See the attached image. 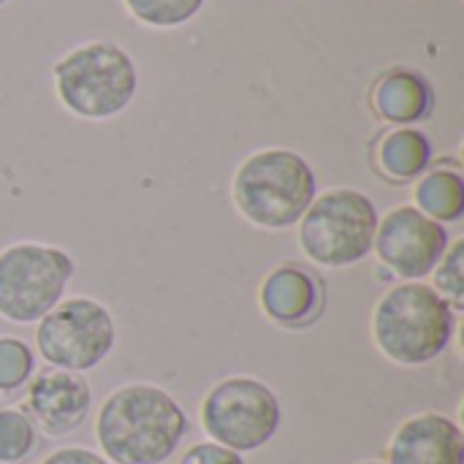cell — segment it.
Here are the masks:
<instances>
[{
  "label": "cell",
  "mask_w": 464,
  "mask_h": 464,
  "mask_svg": "<svg viewBox=\"0 0 464 464\" xmlns=\"http://www.w3.org/2000/svg\"><path fill=\"white\" fill-rule=\"evenodd\" d=\"M76 275L73 258L54 245L14 242L0 250V318L8 324H38L65 299Z\"/></svg>",
  "instance_id": "8992f818"
},
{
  "label": "cell",
  "mask_w": 464,
  "mask_h": 464,
  "mask_svg": "<svg viewBox=\"0 0 464 464\" xmlns=\"http://www.w3.org/2000/svg\"><path fill=\"white\" fill-rule=\"evenodd\" d=\"M128 14L155 30H174L188 24L204 8V0H122Z\"/></svg>",
  "instance_id": "ac0fdd59"
},
{
  "label": "cell",
  "mask_w": 464,
  "mask_h": 464,
  "mask_svg": "<svg viewBox=\"0 0 464 464\" xmlns=\"http://www.w3.org/2000/svg\"><path fill=\"white\" fill-rule=\"evenodd\" d=\"M190 430L185 408L155 383H125L98 408L95 440L111 464H163Z\"/></svg>",
  "instance_id": "6da1fadb"
},
{
  "label": "cell",
  "mask_w": 464,
  "mask_h": 464,
  "mask_svg": "<svg viewBox=\"0 0 464 464\" xmlns=\"http://www.w3.org/2000/svg\"><path fill=\"white\" fill-rule=\"evenodd\" d=\"M38 432L65 438L76 432L92 411V389L84 375L68 370H38L24 389L22 408Z\"/></svg>",
  "instance_id": "30bf717a"
},
{
  "label": "cell",
  "mask_w": 464,
  "mask_h": 464,
  "mask_svg": "<svg viewBox=\"0 0 464 464\" xmlns=\"http://www.w3.org/2000/svg\"><path fill=\"white\" fill-rule=\"evenodd\" d=\"M356 464H386V462H381V459H364V462H356Z\"/></svg>",
  "instance_id": "7402d4cb"
},
{
  "label": "cell",
  "mask_w": 464,
  "mask_h": 464,
  "mask_svg": "<svg viewBox=\"0 0 464 464\" xmlns=\"http://www.w3.org/2000/svg\"><path fill=\"white\" fill-rule=\"evenodd\" d=\"M413 207L440 226L459 223L464 218V177L459 169H427L413 188Z\"/></svg>",
  "instance_id": "9a60e30c"
},
{
  "label": "cell",
  "mask_w": 464,
  "mask_h": 464,
  "mask_svg": "<svg viewBox=\"0 0 464 464\" xmlns=\"http://www.w3.org/2000/svg\"><path fill=\"white\" fill-rule=\"evenodd\" d=\"M451 245V234L413 204H400L378 218L372 250L378 261L397 277L413 283L432 275Z\"/></svg>",
  "instance_id": "9c48e42d"
},
{
  "label": "cell",
  "mask_w": 464,
  "mask_h": 464,
  "mask_svg": "<svg viewBox=\"0 0 464 464\" xmlns=\"http://www.w3.org/2000/svg\"><path fill=\"white\" fill-rule=\"evenodd\" d=\"M5 3H8V0H0V8H3V5H5Z\"/></svg>",
  "instance_id": "603a6c76"
},
{
  "label": "cell",
  "mask_w": 464,
  "mask_h": 464,
  "mask_svg": "<svg viewBox=\"0 0 464 464\" xmlns=\"http://www.w3.org/2000/svg\"><path fill=\"white\" fill-rule=\"evenodd\" d=\"M179 464H247V462H245V457H242V454H237V451H231V449L218 446V443H212V440H204V443L190 446V449L182 454Z\"/></svg>",
  "instance_id": "ffe728a7"
},
{
  "label": "cell",
  "mask_w": 464,
  "mask_h": 464,
  "mask_svg": "<svg viewBox=\"0 0 464 464\" xmlns=\"http://www.w3.org/2000/svg\"><path fill=\"white\" fill-rule=\"evenodd\" d=\"M38 449V430L22 408H0V464H22Z\"/></svg>",
  "instance_id": "e0dca14e"
},
{
  "label": "cell",
  "mask_w": 464,
  "mask_h": 464,
  "mask_svg": "<svg viewBox=\"0 0 464 464\" xmlns=\"http://www.w3.org/2000/svg\"><path fill=\"white\" fill-rule=\"evenodd\" d=\"M375 163L389 182H416L432 163V141L419 128H392L378 141Z\"/></svg>",
  "instance_id": "5bb4252c"
},
{
  "label": "cell",
  "mask_w": 464,
  "mask_h": 464,
  "mask_svg": "<svg viewBox=\"0 0 464 464\" xmlns=\"http://www.w3.org/2000/svg\"><path fill=\"white\" fill-rule=\"evenodd\" d=\"M258 307L280 329H310L326 310V283L307 264H280L261 280Z\"/></svg>",
  "instance_id": "8fae6325"
},
{
  "label": "cell",
  "mask_w": 464,
  "mask_h": 464,
  "mask_svg": "<svg viewBox=\"0 0 464 464\" xmlns=\"http://www.w3.org/2000/svg\"><path fill=\"white\" fill-rule=\"evenodd\" d=\"M41 464H111L109 459H103L98 451L84 449V446H65L52 451L49 457H44Z\"/></svg>",
  "instance_id": "44dd1931"
},
{
  "label": "cell",
  "mask_w": 464,
  "mask_h": 464,
  "mask_svg": "<svg viewBox=\"0 0 464 464\" xmlns=\"http://www.w3.org/2000/svg\"><path fill=\"white\" fill-rule=\"evenodd\" d=\"M457 321L459 315L432 285L400 283L372 310V343L397 367H427L449 351Z\"/></svg>",
  "instance_id": "7a4b0ae2"
},
{
  "label": "cell",
  "mask_w": 464,
  "mask_h": 464,
  "mask_svg": "<svg viewBox=\"0 0 464 464\" xmlns=\"http://www.w3.org/2000/svg\"><path fill=\"white\" fill-rule=\"evenodd\" d=\"M283 408L275 389L250 375L218 381L201 400V427L212 443L237 454L269 446L280 430Z\"/></svg>",
  "instance_id": "52a82bcc"
},
{
  "label": "cell",
  "mask_w": 464,
  "mask_h": 464,
  "mask_svg": "<svg viewBox=\"0 0 464 464\" xmlns=\"http://www.w3.org/2000/svg\"><path fill=\"white\" fill-rule=\"evenodd\" d=\"M378 218V207L367 193L356 188H332L313 198L296 223V239L315 266L348 269L372 253Z\"/></svg>",
  "instance_id": "5b68a950"
},
{
  "label": "cell",
  "mask_w": 464,
  "mask_h": 464,
  "mask_svg": "<svg viewBox=\"0 0 464 464\" xmlns=\"http://www.w3.org/2000/svg\"><path fill=\"white\" fill-rule=\"evenodd\" d=\"M370 103L383 122L394 128H413L432 114L435 90L421 71L397 65L378 76L370 92Z\"/></svg>",
  "instance_id": "4fadbf2b"
},
{
  "label": "cell",
  "mask_w": 464,
  "mask_h": 464,
  "mask_svg": "<svg viewBox=\"0 0 464 464\" xmlns=\"http://www.w3.org/2000/svg\"><path fill=\"white\" fill-rule=\"evenodd\" d=\"M35 372L38 362L33 348L19 337L0 334V408L24 394Z\"/></svg>",
  "instance_id": "2e32d148"
},
{
  "label": "cell",
  "mask_w": 464,
  "mask_h": 464,
  "mask_svg": "<svg viewBox=\"0 0 464 464\" xmlns=\"http://www.w3.org/2000/svg\"><path fill=\"white\" fill-rule=\"evenodd\" d=\"M117 345L111 310L90 296H68L54 304L35 326L38 356L68 372H90L109 359Z\"/></svg>",
  "instance_id": "ba28073f"
},
{
  "label": "cell",
  "mask_w": 464,
  "mask_h": 464,
  "mask_svg": "<svg viewBox=\"0 0 464 464\" xmlns=\"http://www.w3.org/2000/svg\"><path fill=\"white\" fill-rule=\"evenodd\" d=\"M386 464H464L462 427L435 411L416 413L392 432Z\"/></svg>",
  "instance_id": "7c38bea8"
},
{
  "label": "cell",
  "mask_w": 464,
  "mask_h": 464,
  "mask_svg": "<svg viewBox=\"0 0 464 464\" xmlns=\"http://www.w3.org/2000/svg\"><path fill=\"white\" fill-rule=\"evenodd\" d=\"M231 196L237 212L250 226L264 231H288L318 196V177L299 152L269 147L239 163Z\"/></svg>",
  "instance_id": "3957f363"
},
{
  "label": "cell",
  "mask_w": 464,
  "mask_h": 464,
  "mask_svg": "<svg viewBox=\"0 0 464 464\" xmlns=\"http://www.w3.org/2000/svg\"><path fill=\"white\" fill-rule=\"evenodd\" d=\"M52 79L63 109L95 122L122 114L139 90L133 57L114 41L73 46L54 63Z\"/></svg>",
  "instance_id": "277c9868"
},
{
  "label": "cell",
  "mask_w": 464,
  "mask_h": 464,
  "mask_svg": "<svg viewBox=\"0 0 464 464\" xmlns=\"http://www.w3.org/2000/svg\"><path fill=\"white\" fill-rule=\"evenodd\" d=\"M432 288L449 302V307L459 315L464 313V242L457 239L449 245L438 266L432 269Z\"/></svg>",
  "instance_id": "d6986e66"
}]
</instances>
